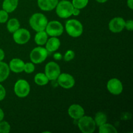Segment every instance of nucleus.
<instances>
[{
    "mask_svg": "<svg viewBox=\"0 0 133 133\" xmlns=\"http://www.w3.org/2000/svg\"><path fill=\"white\" fill-rule=\"evenodd\" d=\"M48 55V51L45 48L37 47L31 51L30 53V59L34 64H40L46 59Z\"/></svg>",
    "mask_w": 133,
    "mask_h": 133,
    "instance_id": "obj_5",
    "label": "nucleus"
},
{
    "mask_svg": "<svg viewBox=\"0 0 133 133\" xmlns=\"http://www.w3.org/2000/svg\"><path fill=\"white\" fill-rule=\"evenodd\" d=\"M68 114L72 119L78 120L84 115V110L81 105L74 104L68 109Z\"/></svg>",
    "mask_w": 133,
    "mask_h": 133,
    "instance_id": "obj_13",
    "label": "nucleus"
},
{
    "mask_svg": "<svg viewBox=\"0 0 133 133\" xmlns=\"http://www.w3.org/2000/svg\"><path fill=\"white\" fill-rule=\"evenodd\" d=\"M10 131V125L6 121L0 122V133H9Z\"/></svg>",
    "mask_w": 133,
    "mask_h": 133,
    "instance_id": "obj_25",
    "label": "nucleus"
},
{
    "mask_svg": "<svg viewBox=\"0 0 133 133\" xmlns=\"http://www.w3.org/2000/svg\"><path fill=\"white\" fill-rule=\"evenodd\" d=\"M10 74L9 65L5 62L0 61V83L6 80Z\"/></svg>",
    "mask_w": 133,
    "mask_h": 133,
    "instance_id": "obj_18",
    "label": "nucleus"
},
{
    "mask_svg": "<svg viewBox=\"0 0 133 133\" xmlns=\"http://www.w3.org/2000/svg\"><path fill=\"white\" fill-rule=\"evenodd\" d=\"M58 3V0H38V5L44 11L53 10Z\"/></svg>",
    "mask_w": 133,
    "mask_h": 133,
    "instance_id": "obj_14",
    "label": "nucleus"
},
{
    "mask_svg": "<svg viewBox=\"0 0 133 133\" xmlns=\"http://www.w3.org/2000/svg\"><path fill=\"white\" fill-rule=\"evenodd\" d=\"M8 18H9V14L7 12L4 10L3 9L0 10V23H5L8 20Z\"/></svg>",
    "mask_w": 133,
    "mask_h": 133,
    "instance_id": "obj_28",
    "label": "nucleus"
},
{
    "mask_svg": "<svg viewBox=\"0 0 133 133\" xmlns=\"http://www.w3.org/2000/svg\"><path fill=\"white\" fill-rule=\"evenodd\" d=\"M74 6L70 1L62 0L56 6V12L61 18H68L72 15Z\"/></svg>",
    "mask_w": 133,
    "mask_h": 133,
    "instance_id": "obj_2",
    "label": "nucleus"
},
{
    "mask_svg": "<svg viewBox=\"0 0 133 133\" xmlns=\"http://www.w3.org/2000/svg\"><path fill=\"white\" fill-rule=\"evenodd\" d=\"M4 116H5V114H4L3 110L0 108V122H1L3 119Z\"/></svg>",
    "mask_w": 133,
    "mask_h": 133,
    "instance_id": "obj_35",
    "label": "nucleus"
},
{
    "mask_svg": "<svg viewBox=\"0 0 133 133\" xmlns=\"http://www.w3.org/2000/svg\"><path fill=\"white\" fill-rule=\"evenodd\" d=\"M80 14V9H77V8H74V10H73V12H72V15L75 16H78L79 14Z\"/></svg>",
    "mask_w": 133,
    "mask_h": 133,
    "instance_id": "obj_32",
    "label": "nucleus"
},
{
    "mask_svg": "<svg viewBox=\"0 0 133 133\" xmlns=\"http://www.w3.org/2000/svg\"><path fill=\"white\" fill-rule=\"evenodd\" d=\"M107 89L110 93L114 95H119L123 91V84L118 79L113 78L110 79L107 83Z\"/></svg>",
    "mask_w": 133,
    "mask_h": 133,
    "instance_id": "obj_11",
    "label": "nucleus"
},
{
    "mask_svg": "<svg viewBox=\"0 0 133 133\" xmlns=\"http://www.w3.org/2000/svg\"><path fill=\"white\" fill-rule=\"evenodd\" d=\"M125 21L123 18L116 17L110 21L109 24V29L112 32H119L125 28Z\"/></svg>",
    "mask_w": 133,
    "mask_h": 133,
    "instance_id": "obj_12",
    "label": "nucleus"
},
{
    "mask_svg": "<svg viewBox=\"0 0 133 133\" xmlns=\"http://www.w3.org/2000/svg\"><path fill=\"white\" fill-rule=\"evenodd\" d=\"M6 96V90L5 88L0 84V101H2L4 99Z\"/></svg>",
    "mask_w": 133,
    "mask_h": 133,
    "instance_id": "obj_30",
    "label": "nucleus"
},
{
    "mask_svg": "<svg viewBox=\"0 0 133 133\" xmlns=\"http://www.w3.org/2000/svg\"><path fill=\"white\" fill-rule=\"evenodd\" d=\"M45 74L49 80H56L61 74L60 66L55 62H48L45 67Z\"/></svg>",
    "mask_w": 133,
    "mask_h": 133,
    "instance_id": "obj_8",
    "label": "nucleus"
},
{
    "mask_svg": "<svg viewBox=\"0 0 133 133\" xmlns=\"http://www.w3.org/2000/svg\"><path fill=\"white\" fill-rule=\"evenodd\" d=\"M25 63L22 60L19 58H13L9 63L10 70L14 73H21L23 71Z\"/></svg>",
    "mask_w": 133,
    "mask_h": 133,
    "instance_id": "obj_15",
    "label": "nucleus"
},
{
    "mask_svg": "<svg viewBox=\"0 0 133 133\" xmlns=\"http://www.w3.org/2000/svg\"><path fill=\"white\" fill-rule=\"evenodd\" d=\"M48 40V34L45 31H41L37 32L35 35V41L37 45H43L45 44Z\"/></svg>",
    "mask_w": 133,
    "mask_h": 133,
    "instance_id": "obj_19",
    "label": "nucleus"
},
{
    "mask_svg": "<svg viewBox=\"0 0 133 133\" xmlns=\"http://www.w3.org/2000/svg\"><path fill=\"white\" fill-rule=\"evenodd\" d=\"M53 58H54V59L57 60V61H59V60L62 58V55L61 53H56L53 55Z\"/></svg>",
    "mask_w": 133,
    "mask_h": 133,
    "instance_id": "obj_31",
    "label": "nucleus"
},
{
    "mask_svg": "<svg viewBox=\"0 0 133 133\" xmlns=\"http://www.w3.org/2000/svg\"><path fill=\"white\" fill-rule=\"evenodd\" d=\"M30 85L27 81L24 79H19L15 83L14 90L16 95L20 98L27 97L30 92Z\"/></svg>",
    "mask_w": 133,
    "mask_h": 133,
    "instance_id": "obj_6",
    "label": "nucleus"
},
{
    "mask_svg": "<svg viewBox=\"0 0 133 133\" xmlns=\"http://www.w3.org/2000/svg\"><path fill=\"white\" fill-rule=\"evenodd\" d=\"M99 133H116V129L112 125L109 124V123H104L99 126Z\"/></svg>",
    "mask_w": 133,
    "mask_h": 133,
    "instance_id": "obj_23",
    "label": "nucleus"
},
{
    "mask_svg": "<svg viewBox=\"0 0 133 133\" xmlns=\"http://www.w3.org/2000/svg\"><path fill=\"white\" fill-rule=\"evenodd\" d=\"M18 5V0H4L2 7L8 13L12 12L16 10Z\"/></svg>",
    "mask_w": 133,
    "mask_h": 133,
    "instance_id": "obj_17",
    "label": "nucleus"
},
{
    "mask_svg": "<svg viewBox=\"0 0 133 133\" xmlns=\"http://www.w3.org/2000/svg\"><path fill=\"white\" fill-rule=\"evenodd\" d=\"M45 44H46L45 49L48 50V51L53 52L57 51L61 45V42L57 37H52L49 40L48 39Z\"/></svg>",
    "mask_w": 133,
    "mask_h": 133,
    "instance_id": "obj_16",
    "label": "nucleus"
},
{
    "mask_svg": "<svg viewBox=\"0 0 133 133\" xmlns=\"http://www.w3.org/2000/svg\"><path fill=\"white\" fill-rule=\"evenodd\" d=\"M64 27L61 22L58 21H51L47 24L45 32L48 35L52 37H57L63 33Z\"/></svg>",
    "mask_w": 133,
    "mask_h": 133,
    "instance_id": "obj_7",
    "label": "nucleus"
},
{
    "mask_svg": "<svg viewBox=\"0 0 133 133\" xmlns=\"http://www.w3.org/2000/svg\"><path fill=\"white\" fill-rule=\"evenodd\" d=\"M66 31L70 36L74 38L79 37L83 34V25L77 19H69L66 23Z\"/></svg>",
    "mask_w": 133,
    "mask_h": 133,
    "instance_id": "obj_3",
    "label": "nucleus"
},
{
    "mask_svg": "<svg viewBox=\"0 0 133 133\" xmlns=\"http://www.w3.org/2000/svg\"><path fill=\"white\" fill-rule=\"evenodd\" d=\"M125 27L128 31H132L133 30V21L131 20V19H129V20H127V22H125Z\"/></svg>",
    "mask_w": 133,
    "mask_h": 133,
    "instance_id": "obj_29",
    "label": "nucleus"
},
{
    "mask_svg": "<svg viewBox=\"0 0 133 133\" xmlns=\"http://www.w3.org/2000/svg\"><path fill=\"white\" fill-rule=\"evenodd\" d=\"M71 3L74 8L82 9L87 6L88 3V0H72Z\"/></svg>",
    "mask_w": 133,
    "mask_h": 133,
    "instance_id": "obj_24",
    "label": "nucleus"
},
{
    "mask_svg": "<svg viewBox=\"0 0 133 133\" xmlns=\"http://www.w3.org/2000/svg\"><path fill=\"white\" fill-rule=\"evenodd\" d=\"M48 77L45 74L38 73L35 76V82L36 84L39 86H44L47 84L49 82Z\"/></svg>",
    "mask_w": 133,
    "mask_h": 133,
    "instance_id": "obj_21",
    "label": "nucleus"
},
{
    "mask_svg": "<svg viewBox=\"0 0 133 133\" xmlns=\"http://www.w3.org/2000/svg\"><path fill=\"white\" fill-rule=\"evenodd\" d=\"M78 127L83 133H92L96 130V125L93 118L88 116H83L78 119Z\"/></svg>",
    "mask_w": 133,
    "mask_h": 133,
    "instance_id": "obj_4",
    "label": "nucleus"
},
{
    "mask_svg": "<svg viewBox=\"0 0 133 133\" xmlns=\"http://www.w3.org/2000/svg\"><path fill=\"white\" fill-rule=\"evenodd\" d=\"M127 6L130 9H133V0H127Z\"/></svg>",
    "mask_w": 133,
    "mask_h": 133,
    "instance_id": "obj_34",
    "label": "nucleus"
},
{
    "mask_svg": "<svg viewBox=\"0 0 133 133\" xmlns=\"http://www.w3.org/2000/svg\"><path fill=\"white\" fill-rule=\"evenodd\" d=\"M5 58V52L2 49L0 48V61H2Z\"/></svg>",
    "mask_w": 133,
    "mask_h": 133,
    "instance_id": "obj_33",
    "label": "nucleus"
},
{
    "mask_svg": "<svg viewBox=\"0 0 133 133\" xmlns=\"http://www.w3.org/2000/svg\"><path fill=\"white\" fill-rule=\"evenodd\" d=\"M94 120L95 123L97 126L99 127L101 125L104 124V123H107V116L105 114L101 112H99L96 113V115L94 117Z\"/></svg>",
    "mask_w": 133,
    "mask_h": 133,
    "instance_id": "obj_22",
    "label": "nucleus"
},
{
    "mask_svg": "<svg viewBox=\"0 0 133 133\" xmlns=\"http://www.w3.org/2000/svg\"><path fill=\"white\" fill-rule=\"evenodd\" d=\"M96 1L98 3H104L107 2L108 0H96Z\"/></svg>",
    "mask_w": 133,
    "mask_h": 133,
    "instance_id": "obj_36",
    "label": "nucleus"
},
{
    "mask_svg": "<svg viewBox=\"0 0 133 133\" xmlns=\"http://www.w3.org/2000/svg\"><path fill=\"white\" fill-rule=\"evenodd\" d=\"M35 65H34V64L32 62H27V63H25L23 71H25V72H26L27 74H31V73H32L35 71Z\"/></svg>",
    "mask_w": 133,
    "mask_h": 133,
    "instance_id": "obj_26",
    "label": "nucleus"
},
{
    "mask_svg": "<svg viewBox=\"0 0 133 133\" xmlns=\"http://www.w3.org/2000/svg\"><path fill=\"white\" fill-rule=\"evenodd\" d=\"M31 38V34L28 30L25 29H18L13 32V39L14 42L18 44H25L28 42Z\"/></svg>",
    "mask_w": 133,
    "mask_h": 133,
    "instance_id": "obj_9",
    "label": "nucleus"
},
{
    "mask_svg": "<svg viewBox=\"0 0 133 133\" xmlns=\"http://www.w3.org/2000/svg\"><path fill=\"white\" fill-rule=\"evenodd\" d=\"M57 82L62 88L70 89L75 85V79L74 77L68 74H61L57 78Z\"/></svg>",
    "mask_w": 133,
    "mask_h": 133,
    "instance_id": "obj_10",
    "label": "nucleus"
},
{
    "mask_svg": "<svg viewBox=\"0 0 133 133\" xmlns=\"http://www.w3.org/2000/svg\"><path fill=\"white\" fill-rule=\"evenodd\" d=\"M48 19L45 15L41 13L32 14L29 19V24L32 29L36 32L44 31L48 24Z\"/></svg>",
    "mask_w": 133,
    "mask_h": 133,
    "instance_id": "obj_1",
    "label": "nucleus"
},
{
    "mask_svg": "<svg viewBox=\"0 0 133 133\" xmlns=\"http://www.w3.org/2000/svg\"><path fill=\"white\" fill-rule=\"evenodd\" d=\"M74 57H75V53H74V51L72 50H68L66 52L64 55V61L66 62H69V61H71L72 59H74Z\"/></svg>",
    "mask_w": 133,
    "mask_h": 133,
    "instance_id": "obj_27",
    "label": "nucleus"
},
{
    "mask_svg": "<svg viewBox=\"0 0 133 133\" xmlns=\"http://www.w3.org/2000/svg\"><path fill=\"white\" fill-rule=\"evenodd\" d=\"M19 22L16 18H12L9 20L6 24V28L7 30L11 33L15 32L19 28Z\"/></svg>",
    "mask_w": 133,
    "mask_h": 133,
    "instance_id": "obj_20",
    "label": "nucleus"
}]
</instances>
